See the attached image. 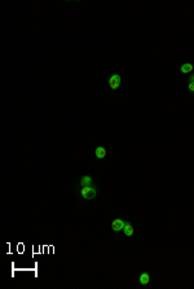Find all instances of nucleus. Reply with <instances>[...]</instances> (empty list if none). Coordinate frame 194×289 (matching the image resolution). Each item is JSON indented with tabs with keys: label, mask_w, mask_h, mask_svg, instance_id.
<instances>
[{
	"label": "nucleus",
	"mask_w": 194,
	"mask_h": 289,
	"mask_svg": "<svg viewBox=\"0 0 194 289\" xmlns=\"http://www.w3.org/2000/svg\"><path fill=\"white\" fill-rule=\"evenodd\" d=\"M180 70H181V73H184V74L192 73L193 71V65L190 64V62H185V64L180 67Z\"/></svg>",
	"instance_id": "8"
},
{
	"label": "nucleus",
	"mask_w": 194,
	"mask_h": 289,
	"mask_svg": "<svg viewBox=\"0 0 194 289\" xmlns=\"http://www.w3.org/2000/svg\"><path fill=\"white\" fill-rule=\"evenodd\" d=\"M124 224H126V222H123L121 218H115L111 223V230L114 232H119L124 228Z\"/></svg>",
	"instance_id": "3"
},
{
	"label": "nucleus",
	"mask_w": 194,
	"mask_h": 289,
	"mask_svg": "<svg viewBox=\"0 0 194 289\" xmlns=\"http://www.w3.org/2000/svg\"><path fill=\"white\" fill-rule=\"evenodd\" d=\"M189 82H190V83H194V74H190V77H189Z\"/></svg>",
	"instance_id": "9"
},
{
	"label": "nucleus",
	"mask_w": 194,
	"mask_h": 289,
	"mask_svg": "<svg viewBox=\"0 0 194 289\" xmlns=\"http://www.w3.org/2000/svg\"><path fill=\"white\" fill-rule=\"evenodd\" d=\"M139 281H140L141 285H148L149 281H150V275L148 272H142L140 275V278H139Z\"/></svg>",
	"instance_id": "6"
},
{
	"label": "nucleus",
	"mask_w": 194,
	"mask_h": 289,
	"mask_svg": "<svg viewBox=\"0 0 194 289\" xmlns=\"http://www.w3.org/2000/svg\"><path fill=\"white\" fill-rule=\"evenodd\" d=\"M95 154H96L97 158L104 160L105 157H106V149H105L104 147H98V148H96V150H95Z\"/></svg>",
	"instance_id": "7"
},
{
	"label": "nucleus",
	"mask_w": 194,
	"mask_h": 289,
	"mask_svg": "<svg viewBox=\"0 0 194 289\" xmlns=\"http://www.w3.org/2000/svg\"><path fill=\"white\" fill-rule=\"evenodd\" d=\"M92 183H93V180L89 175H84V177H82V179H80V185L82 187H91Z\"/></svg>",
	"instance_id": "4"
},
{
	"label": "nucleus",
	"mask_w": 194,
	"mask_h": 289,
	"mask_svg": "<svg viewBox=\"0 0 194 289\" xmlns=\"http://www.w3.org/2000/svg\"><path fill=\"white\" fill-rule=\"evenodd\" d=\"M189 90L192 92H194V83H189Z\"/></svg>",
	"instance_id": "10"
},
{
	"label": "nucleus",
	"mask_w": 194,
	"mask_h": 289,
	"mask_svg": "<svg viewBox=\"0 0 194 289\" xmlns=\"http://www.w3.org/2000/svg\"><path fill=\"white\" fill-rule=\"evenodd\" d=\"M123 232H124V235L131 237L133 235V232H135V228H133V226L132 224H129V223H126L124 224V228H123Z\"/></svg>",
	"instance_id": "5"
},
{
	"label": "nucleus",
	"mask_w": 194,
	"mask_h": 289,
	"mask_svg": "<svg viewBox=\"0 0 194 289\" xmlns=\"http://www.w3.org/2000/svg\"><path fill=\"white\" fill-rule=\"evenodd\" d=\"M119 86H121V77L118 74L111 75L110 79H109V87L111 90H117Z\"/></svg>",
	"instance_id": "2"
},
{
	"label": "nucleus",
	"mask_w": 194,
	"mask_h": 289,
	"mask_svg": "<svg viewBox=\"0 0 194 289\" xmlns=\"http://www.w3.org/2000/svg\"><path fill=\"white\" fill-rule=\"evenodd\" d=\"M80 194H82V197L85 198V200H93L96 197V189L95 187H82L80 188Z\"/></svg>",
	"instance_id": "1"
}]
</instances>
